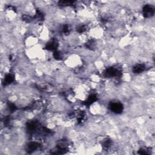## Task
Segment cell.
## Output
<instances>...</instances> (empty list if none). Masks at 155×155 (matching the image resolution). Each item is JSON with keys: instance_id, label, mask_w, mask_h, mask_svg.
<instances>
[{"instance_id": "obj_1", "label": "cell", "mask_w": 155, "mask_h": 155, "mask_svg": "<svg viewBox=\"0 0 155 155\" xmlns=\"http://www.w3.org/2000/svg\"><path fill=\"white\" fill-rule=\"evenodd\" d=\"M111 110L113 111V112L116 113H121V111L123 110V106L121 103L119 102H113L110 105Z\"/></svg>"}, {"instance_id": "obj_2", "label": "cell", "mask_w": 155, "mask_h": 155, "mask_svg": "<svg viewBox=\"0 0 155 155\" xmlns=\"http://www.w3.org/2000/svg\"><path fill=\"white\" fill-rule=\"evenodd\" d=\"M144 13L146 16H150L153 14V9L150 6H146L143 9Z\"/></svg>"}, {"instance_id": "obj_3", "label": "cell", "mask_w": 155, "mask_h": 155, "mask_svg": "<svg viewBox=\"0 0 155 155\" xmlns=\"http://www.w3.org/2000/svg\"><path fill=\"white\" fill-rule=\"evenodd\" d=\"M144 70V66L142 64H137L134 67L133 71L136 73H139Z\"/></svg>"}]
</instances>
